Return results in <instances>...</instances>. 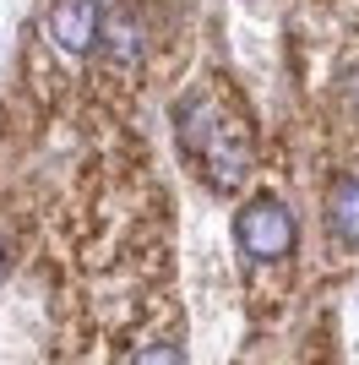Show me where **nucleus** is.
<instances>
[{"instance_id": "f257e3e1", "label": "nucleus", "mask_w": 359, "mask_h": 365, "mask_svg": "<svg viewBox=\"0 0 359 365\" xmlns=\"http://www.w3.org/2000/svg\"><path fill=\"white\" fill-rule=\"evenodd\" d=\"M175 137H180V153L196 158L212 175V185H224V191L245 185V175H251V137H245L239 120L224 115V104L212 93H191V98L175 104Z\"/></svg>"}, {"instance_id": "f03ea898", "label": "nucleus", "mask_w": 359, "mask_h": 365, "mask_svg": "<svg viewBox=\"0 0 359 365\" xmlns=\"http://www.w3.org/2000/svg\"><path fill=\"white\" fill-rule=\"evenodd\" d=\"M234 240L251 262H283V257H294V218H288V207L278 197H256L239 207Z\"/></svg>"}, {"instance_id": "7ed1b4c3", "label": "nucleus", "mask_w": 359, "mask_h": 365, "mask_svg": "<svg viewBox=\"0 0 359 365\" xmlns=\"http://www.w3.org/2000/svg\"><path fill=\"white\" fill-rule=\"evenodd\" d=\"M44 28L66 55H88V49H98V33H104V6L98 0H55Z\"/></svg>"}, {"instance_id": "20e7f679", "label": "nucleus", "mask_w": 359, "mask_h": 365, "mask_svg": "<svg viewBox=\"0 0 359 365\" xmlns=\"http://www.w3.org/2000/svg\"><path fill=\"white\" fill-rule=\"evenodd\" d=\"M98 49H104V61L120 66V71H131L142 61V49H147V28H142V16L136 11H115L98 33Z\"/></svg>"}, {"instance_id": "39448f33", "label": "nucleus", "mask_w": 359, "mask_h": 365, "mask_svg": "<svg viewBox=\"0 0 359 365\" xmlns=\"http://www.w3.org/2000/svg\"><path fill=\"white\" fill-rule=\"evenodd\" d=\"M327 224H332V235H338V245L359 251V175H343V180L332 185V197H327Z\"/></svg>"}, {"instance_id": "423d86ee", "label": "nucleus", "mask_w": 359, "mask_h": 365, "mask_svg": "<svg viewBox=\"0 0 359 365\" xmlns=\"http://www.w3.org/2000/svg\"><path fill=\"white\" fill-rule=\"evenodd\" d=\"M6 273H11V245L0 240V284H6Z\"/></svg>"}]
</instances>
